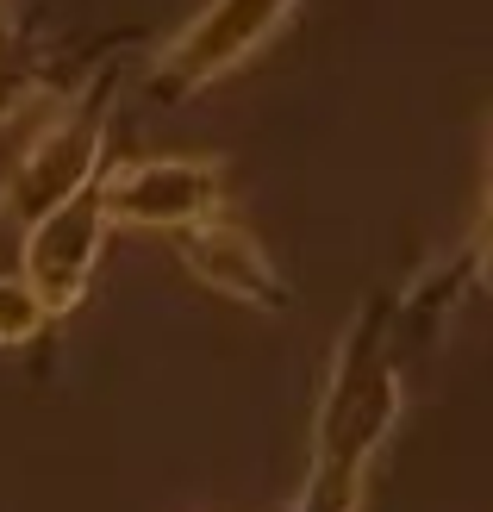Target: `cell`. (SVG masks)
I'll list each match as a JSON object with an SVG mask.
<instances>
[{
  "instance_id": "6da1fadb",
  "label": "cell",
  "mask_w": 493,
  "mask_h": 512,
  "mask_svg": "<svg viewBox=\"0 0 493 512\" xmlns=\"http://www.w3.org/2000/svg\"><path fill=\"white\" fill-rule=\"evenodd\" d=\"M394 319H400V300L375 294L337 338L319 381L313 438H306V488L294 512H362V481L394 438V425L406 419Z\"/></svg>"
},
{
  "instance_id": "7a4b0ae2",
  "label": "cell",
  "mask_w": 493,
  "mask_h": 512,
  "mask_svg": "<svg viewBox=\"0 0 493 512\" xmlns=\"http://www.w3.org/2000/svg\"><path fill=\"white\" fill-rule=\"evenodd\" d=\"M113 88H119L113 69L88 75L32 132V144L13 157L7 182H0V232L25 238L38 219H50L100 182V157H107V132H113Z\"/></svg>"
},
{
  "instance_id": "3957f363",
  "label": "cell",
  "mask_w": 493,
  "mask_h": 512,
  "mask_svg": "<svg viewBox=\"0 0 493 512\" xmlns=\"http://www.w3.org/2000/svg\"><path fill=\"white\" fill-rule=\"evenodd\" d=\"M300 0H206L150 63V100L157 107H188L194 94L244 69L281 25L294 19Z\"/></svg>"
},
{
  "instance_id": "277c9868",
  "label": "cell",
  "mask_w": 493,
  "mask_h": 512,
  "mask_svg": "<svg viewBox=\"0 0 493 512\" xmlns=\"http://www.w3.org/2000/svg\"><path fill=\"white\" fill-rule=\"evenodd\" d=\"M113 225L132 232H169L181 238L188 225L219 219L225 207V163L219 157H138L100 175Z\"/></svg>"
},
{
  "instance_id": "5b68a950",
  "label": "cell",
  "mask_w": 493,
  "mask_h": 512,
  "mask_svg": "<svg viewBox=\"0 0 493 512\" xmlns=\"http://www.w3.org/2000/svg\"><path fill=\"white\" fill-rule=\"evenodd\" d=\"M107 238H113V213H107V188L100 182L19 238V275L44 294L50 319H69L94 294V269L107 256Z\"/></svg>"
},
{
  "instance_id": "8992f818",
  "label": "cell",
  "mask_w": 493,
  "mask_h": 512,
  "mask_svg": "<svg viewBox=\"0 0 493 512\" xmlns=\"http://www.w3.org/2000/svg\"><path fill=\"white\" fill-rule=\"evenodd\" d=\"M175 256L206 294H219L231 306H256V313H288L294 294H288V275L275 269V256L263 250V238L244 232L231 219H206L188 225L175 238Z\"/></svg>"
},
{
  "instance_id": "52a82bcc",
  "label": "cell",
  "mask_w": 493,
  "mask_h": 512,
  "mask_svg": "<svg viewBox=\"0 0 493 512\" xmlns=\"http://www.w3.org/2000/svg\"><path fill=\"white\" fill-rule=\"evenodd\" d=\"M38 94H44V57H38L32 32H25L19 7L0 0V125L13 113H25Z\"/></svg>"
},
{
  "instance_id": "ba28073f",
  "label": "cell",
  "mask_w": 493,
  "mask_h": 512,
  "mask_svg": "<svg viewBox=\"0 0 493 512\" xmlns=\"http://www.w3.org/2000/svg\"><path fill=\"white\" fill-rule=\"evenodd\" d=\"M50 325V306L25 275H0V350H25Z\"/></svg>"
},
{
  "instance_id": "9c48e42d",
  "label": "cell",
  "mask_w": 493,
  "mask_h": 512,
  "mask_svg": "<svg viewBox=\"0 0 493 512\" xmlns=\"http://www.w3.org/2000/svg\"><path fill=\"white\" fill-rule=\"evenodd\" d=\"M456 281H481V288L493 294V225H475L469 232V244H462V256H456V269H450Z\"/></svg>"
},
{
  "instance_id": "30bf717a",
  "label": "cell",
  "mask_w": 493,
  "mask_h": 512,
  "mask_svg": "<svg viewBox=\"0 0 493 512\" xmlns=\"http://www.w3.org/2000/svg\"><path fill=\"white\" fill-rule=\"evenodd\" d=\"M475 225H493V169H487V188H481V219Z\"/></svg>"
}]
</instances>
